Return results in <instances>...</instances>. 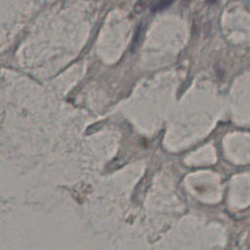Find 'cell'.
Here are the masks:
<instances>
[{
    "instance_id": "obj_2",
    "label": "cell",
    "mask_w": 250,
    "mask_h": 250,
    "mask_svg": "<svg viewBox=\"0 0 250 250\" xmlns=\"http://www.w3.org/2000/svg\"><path fill=\"white\" fill-rule=\"evenodd\" d=\"M217 1H218V0H206V3H207L208 5H213V4H215Z\"/></svg>"
},
{
    "instance_id": "obj_1",
    "label": "cell",
    "mask_w": 250,
    "mask_h": 250,
    "mask_svg": "<svg viewBox=\"0 0 250 250\" xmlns=\"http://www.w3.org/2000/svg\"><path fill=\"white\" fill-rule=\"evenodd\" d=\"M175 0H157L152 6H151V12L152 13H157L161 12L168 7H170Z\"/></svg>"
},
{
    "instance_id": "obj_3",
    "label": "cell",
    "mask_w": 250,
    "mask_h": 250,
    "mask_svg": "<svg viewBox=\"0 0 250 250\" xmlns=\"http://www.w3.org/2000/svg\"><path fill=\"white\" fill-rule=\"evenodd\" d=\"M182 1H183L184 3H186V4H188V3H189L191 0H182Z\"/></svg>"
}]
</instances>
